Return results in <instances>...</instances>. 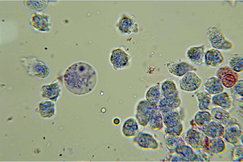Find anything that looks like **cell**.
<instances>
[{"label": "cell", "mask_w": 243, "mask_h": 162, "mask_svg": "<svg viewBox=\"0 0 243 162\" xmlns=\"http://www.w3.org/2000/svg\"><path fill=\"white\" fill-rule=\"evenodd\" d=\"M66 89L77 95L86 94L91 91L97 81L96 72L89 65L83 62L74 64L66 70L63 77Z\"/></svg>", "instance_id": "cell-1"}, {"label": "cell", "mask_w": 243, "mask_h": 162, "mask_svg": "<svg viewBox=\"0 0 243 162\" xmlns=\"http://www.w3.org/2000/svg\"><path fill=\"white\" fill-rule=\"evenodd\" d=\"M207 38L213 48L227 50L233 47V43L226 38L223 29L216 26L208 27L206 30Z\"/></svg>", "instance_id": "cell-2"}, {"label": "cell", "mask_w": 243, "mask_h": 162, "mask_svg": "<svg viewBox=\"0 0 243 162\" xmlns=\"http://www.w3.org/2000/svg\"><path fill=\"white\" fill-rule=\"evenodd\" d=\"M193 129L188 134V141L190 146L196 150L204 151L212 157L208 151L209 137L196 124L194 120L191 121Z\"/></svg>", "instance_id": "cell-3"}, {"label": "cell", "mask_w": 243, "mask_h": 162, "mask_svg": "<svg viewBox=\"0 0 243 162\" xmlns=\"http://www.w3.org/2000/svg\"><path fill=\"white\" fill-rule=\"evenodd\" d=\"M224 138L232 145H237L243 137V131L237 119L231 116L228 124L224 127Z\"/></svg>", "instance_id": "cell-4"}, {"label": "cell", "mask_w": 243, "mask_h": 162, "mask_svg": "<svg viewBox=\"0 0 243 162\" xmlns=\"http://www.w3.org/2000/svg\"><path fill=\"white\" fill-rule=\"evenodd\" d=\"M202 83L201 79L196 73L192 71L186 73L179 81L181 89L188 92L197 91L200 88Z\"/></svg>", "instance_id": "cell-5"}, {"label": "cell", "mask_w": 243, "mask_h": 162, "mask_svg": "<svg viewBox=\"0 0 243 162\" xmlns=\"http://www.w3.org/2000/svg\"><path fill=\"white\" fill-rule=\"evenodd\" d=\"M216 77L219 79L224 87L230 88L239 80V75L228 66L219 68L216 73Z\"/></svg>", "instance_id": "cell-6"}, {"label": "cell", "mask_w": 243, "mask_h": 162, "mask_svg": "<svg viewBox=\"0 0 243 162\" xmlns=\"http://www.w3.org/2000/svg\"><path fill=\"white\" fill-rule=\"evenodd\" d=\"M166 66L169 72L177 77L183 76L189 72L196 71L197 68L187 62L171 60L167 62Z\"/></svg>", "instance_id": "cell-7"}, {"label": "cell", "mask_w": 243, "mask_h": 162, "mask_svg": "<svg viewBox=\"0 0 243 162\" xmlns=\"http://www.w3.org/2000/svg\"><path fill=\"white\" fill-rule=\"evenodd\" d=\"M40 91L42 98L54 102L57 101L61 90L58 82H55L42 86Z\"/></svg>", "instance_id": "cell-8"}, {"label": "cell", "mask_w": 243, "mask_h": 162, "mask_svg": "<svg viewBox=\"0 0 243 162\" xmlns=\"http://www.w3.org/2000/svg\"><path fill=\"white\" fill-rule=\"evenodd\" d=\"M224 57L220 50L211 48L205 52V63L207 66L218 67L224 64Z\"/></svg>", "instance_id": "cell-9"}, {"label": "cell", "mask_w": 243, "mask_h": 162, "mask_svg": "<svg viewBox=\"0 0 243 162\" xmlns=\"http://www.w3.org/2000/svg\"><path fill=\"white\" fill-rule=\"evenodd\" d=\"M205 47L204 45L194 46L188 50L187 56L192 63L197 65H201L205 62Z\"/></svg>", "instance_id": "cell-10"}, {"label": "cell", "mask_w": 243, "mask_h": 162, "mask_svg": "<svg viewBox=\"0 0 243 162\" xmlns=\"http://www.w3.org/2000/svg\"><path fill=\"white\" fill-rule=\"evenodd\" d=\"M212 104L218 106L228 111L233 107V99L229 94L225 92H223L214 95L212 97Z\"/></svg>", "instance_id": "cell-11"}, {"label": "cell", "mask_w": 243, "mask_h": 162, "mask_svg": "<svg viewBox=\"0 0 243 162\" xmlns=\"http://www.w3.org/2000/svg\"><path fill=\"white\" fill-rule=\"evenodd\" d=\"M36 110L41 118L44 119H49L54 114L55 105L53 102L44 99L37 103Z\"/></svg>", "instance_id": "cell-12"}, {"label": "cell", "mask_w": 243, "mask_h": 162, "mask_svg": "<svg viewBox=\"0 0 243 162\" xmlns=\"http://www.w3.org/2000/svg\"><path fill=\"white\" fill-rule=\"evenodd\" d=\"M161 85L158 82L151 86L148 91L146 95L147 102L152 107H157L159 102L163 96L161 90Z\"/></svg>", "instance_id": "cell-13"}, {"label": "cell", "mask_w": 243, "mask_h": 162, "mask_svg": "<svg viewBox=\"0 0 243 162\" xmlns=\"http://www.w3.org/2000/svg\"><path fill=\"white\" fill-rule=\"evenodd\" d=\"M204 86L206 91L211 95H215L223 92L224 87L220 80L216 77H212L206 79Z\"/></svg>", "instance_id": "cell-14"}, {"label": "cell", "mask_w": 243, "mask_h": 162, "mask_svg": "<svg viewBox=\"0 0 243 162\" xmlns=\"http://www.w3.org/2000/svg\"><path fill=\"white\" fill-rule=\"evenodd\" d=\"M118 26L121 30L127 33L136 32L138 30L135 18L132 15H126L122 17L119 21Z\"/></svg>", "instance_id": "cell-15"}, {"label": "cell", "mask_w": 243, "mask_h": 162, "mask_svg": "<svg viewBox=\"0 0 243 162\" xmlns=\"http://www.w3.org/2000/svg\"><path fill=\"white\" fill-rule=\"evenodd\" d=\"M226 145L223 138H209L208 151L212 157L221 154L225 150Z\"/></svg>", "instance_id": "cell-16"}, {"label": "cell", "mask_w": 243, "mask_h": 162, "mask_svg": "<svg viewBox=\"0 0 243 162\" xmlns=\"http://www.w3.org/2000/svg\"><path fill=\"white\" fill-rule=\"evenodd\" d=\"M210 113L212 121L224 127L228 124L231 117L229 111L219 107L213 108Z\"/></svg>", "instance_id": "cell-17"}, {"label": "cell", "mask_w": 243, "mask_h": 162, "mask_svg": "<svg viewBox=\"0 0 243 162\" xmlns=\"http://www.w3.org/2000/svg\"><path fill=\"white\" fill-rule=\"evenodd\" d=\"M201 130L209 138L221 137L224 138V127L217 122L212 121Z\"/></svg>", "instance_id": "cell-18"}, {"label": "cell", "mask_w": 243, "mask_h": 162, "mask_svg": "<svg viewBox=\"0 0 243 162\" xmlns=\"http://www.w3.org/2000/svg\"><path fill=\"white\" fill-rule=\"evenodd\" d=\"M198 100V107L200 111H207L210 110L212 105L211 95L206 91L198 90L195 93Z\"/></svg>", "instance_id": "cell-19"}, {"label": "cell", "mask_w": 243, "mask_h": 162, "mask_svg": "<svg viewBox=\"0 0 243 162\" xmlns=\"http://www.w3.org/2000/svg\"><path fill=\"white\" fill-rule=\"evenodd\" d=\"M181 103L180 97L176 95L163 98L159 101L158 106L162 110H173L180 107Z\"/></svg>", "instance_id": "cell-20"}, {"label": "cell", "mask_w": 243, "mask_h": 162, "mask_svg": "<svg viewBox=\"0 0 243 162\" xmlns=\"http://www.w3.org/2000/svg\"><path fill=\"white\" fill-rule=\"evenodd\" d=\"M128 60V55L120 49H115L112 51L110 61L115 68H121L126 65Z\"/></svg>", "instance_id": "cell-21"}, {"label": "cell", "mask_w": 243, "mask_h": 162, "mask_svg": "<svg viewBox=\"0 0 243 162\" xmlns=\"http://www.w3.org/2000/svg\"><path fill=\"white\" fill-rule=\"evenodd\" d=\"M228 62L229 67L235 72L238 73L243 71V55L237 53H231L229 54Z\"/></svg>", "instance_id": "cell-22"}, {"label": "cell", "mask_w": 243, "mask_h": 162, "mask_svg": "<svg viewBox=\"0 0 243 162\" xmlns=\"http://www.w3.org/2000/svg\"><path fill=\"white\" fill-rule=\"evenodd\" d=\"M161 90L164 97L178 95V90L173 79L168 78L165 80L161 85Z\"/></svg>", "instance_id": "cell-23"}, {"label": "cell", "mask_w": 243, "mask_h": 162, "mask_svg": "<svg viewBox=\"0 0 243 162\" xmlns=\"http://www.w3.org/2000/svg\"><path fill=\"white\" fill-rule=\"evenodd\" d=\"M122 131L124 135L127 137L134 136L137 135L138 128L136 120L133 118L127 119L123 125Z\"/></svg>", "instance_id": "cell-24"}, {"label": "cell", "mask_w": 243, "mask_h": 162, "mask_svg": "<svg viewBox=\"0 0 243 162\" xmlns=\"http://www.w3.org/2000/svg\"><path fill=\"white\" fill-rule=\"evenodd\" d=\"M194 120L198 126L202 129L212 121L210 113L207 111H200L195 115Z\"/></svg>", "instance_id": "cell-25"}, {"label": "cell", "mask_w": 243, "mask_h": 162, "mask_svg": "<svg viewBox=\"0 0 243 162\" xmlns=\"http://www.w3.org/2000/svg\"><path fill=\"white\" fill-rule=\"evenodd\" d=\"M32 75L41 79L47 77L50 73V70L46 65L39 62L35 64L33 66Z\"/></svg>", "instance_id": "cell-26"}, {"label": "cell", "mask_w": 243, "mask_h": 162, "mask_svg": "<svg viewBox=\"0 0 243 162\" xmlns=\"http://www.w3.org/2000/svg\"><path fill=\"white\" fill-rule=\"evenodd\" d=\"M229 90L231 94L237 100H239L243 98V79L238 80L234 85L230 88Z\"/></svg>", "instance_id": "cell-27"}, {"label": "cell", "mask_w": 243, "mask_h": 162, "mask_svg": "<svg viewBox=\"0 0 243 162\" xmlns=\"http://www.w3.org/2000/svg\"><path fill=\"white\" fill-rule=\"evenodd\" d=\"M24 4L27 8L31 9L38 10L45 7L46 4V1L26 0L24 1Z\"/></svg>", "instance_id": "cell-28"}, {"label": "cell", "mask_w": 243, "mask_h": 162, "mask_svg": "<svg viewBox=\"0 0 243 162\" xmlns=\"http://www.w3.org/2000/svg\"><path fill=\"white\" fill-rule=\"evenodd\" d=\"M232 159L234 162H243V145L235 146L233 148L232 153Z\"/></svg>", "instance_id": "cell-29"}, {"label": "cell", "mask_w": 243, "mask_h": 162, "mask_svg": "<svg viewBox=\"0 0 243 162\" xmlns=\"http://www.w3.org/2000/svg\"><path fill=\"white\" fill-rule=\"evenodd\" d=\"M239 104L237 113L240 118L243 119V98L239 100Z\"/></svg>", "instance_id": "cell-30"}, {"label": "cell", "mask_w": 243, "mask_h": 162, "mask_svg": "<svg viewBox=\"0 0 243 162\" xmlns=\"http://www.w3.org/2000/svg\"><path fill=\"white\" fill-rule=\"evenodd\" d=\"M120 122L119 119L117 118H116L114 120V123L115 124H117Z\"/></svg>", "instance_id": "cell-31"}]
</instances>
